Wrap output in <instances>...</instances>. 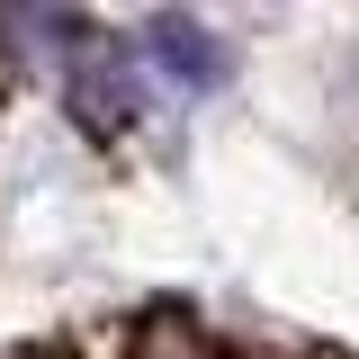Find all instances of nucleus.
<instances>
[{
	"mask_svg": "<svg viewBox=\"0 0 359 359\" xmlns=\"http://www.w3.org/2000/svg\"><path fill=\"white\" fill-rule=\"evenodd\" d=\"M135 54H153V63L171 72V90H189V99H216V90L233 81V45H224L216 27H207V18H180V9L144 18Z\"/></svg>",
	"mask_w": 359,
	"mask_h": 359,
	"instance_id": "nucleus-2",
	"label": "nucleus"
},
{
	"mask_svg": "<svg viewBox=\"0 0 359 359\" xmlns=\"http://www.w3.org/2000/svg\"><path fill=\"white\" fill-rule=\"evenodd\" d=\"M63 108L90 135H126L144 117V54L135 45H90L81 63L63 72Z\"/></svg>",
	"mask_w": 359,
	"mask_h": 359,
	"instance_id": "nucleus-1",
	"label": "nucleus"
}]
</instances>
